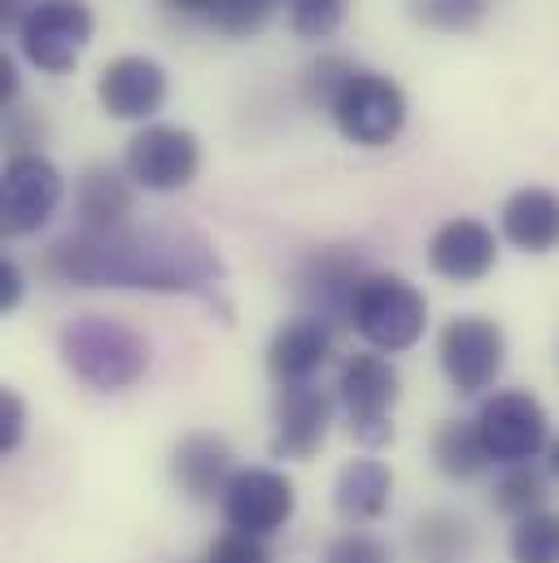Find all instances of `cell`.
<instances>
[{
  "label": "cell",
  "instance_id": "obj_1",
  "mask_svg": "<svg viewBox=\"0 0 559 563\" xmlns=\"http://www.w3.org/2000/svg\"><path fill=\"white\" fill-rule=\"evenodd\" d=\"M40 272L75 288H136V292H193L215 297L223 263L215 245L175 223L119 228V232H75L48 245Z\"/></svg>",
  "mask_w": 559,
  "mask_h": 563
},
{
  "label": "cell",
  "instance_id": "obj_2",
  "mask_svg": "<svg viewBox=\"0 0 559 563\" xmlns=\"http://www.w3.org/2000/svg\"><path fill=\"white\" fill-rule=\"evenodd\" d=\"M57 354L75 380L97 394H123L149 372V341L114 314H79L62 328Z\"/></svg>",
  "mask_w": 559,
  "mask_h": 563
},
{
  "label": "cell",
  "instance_id": "obj_3",
  "mask_svg": "<svg viewBox=\"0 0 559 563\" xmlns=\"http://www.w3.org/2000/svg\"><path fill=\"white\" fill-rule=\"evenodd\" d=\"M346 323L376 350V354H403L412 350L428 328V301L407 276L394 272H368L354 297Z\"/></svg>",
  "mask_w": 559,
  "mask_h": 563
},
{
  "label": "cell",
  "instance_id": "obj_4",
  "mask_svg": "<svg viewBox=\"0 0 559 563\" xmlns=\"http://www.w3.org/2000/svg\"><path fill=\"white\" fill-rule=\"evenodd\" d=\"M337 132L359 148H385L407 128V92L381 70H354L328 106Z\"/></svg>",
  "mask_w": 559,
  "mask_h": 563
},
{
  "label": "cell",
  "instance_id": "obj_5",
  "mask_svg": "<svg viewBox=\"0 0 559 563\" xmlns=\"http://www.w3.org/2000/svg\"><path fill=\"white\" fill-rule=\"evenodd\" d=\"M398 394H403V376L398 367L376 354V350H363V354H350L337 372V402L350 420V432L368 445H381L394 437V407H398Z\"/></svg>",
  "mask_w": 559,
  "mask_h": 563
},
{
  "label": "cell",
  "instance_id": "obj_6",
  "mask_svg": "<svg viewBox=\"0 0 559 563\" xmlns=\"http://www.w3.org/2000/svg\"><path fill=\"white\" fill-rule=\"evenodd\" d=\"M437 363L454 394L476 398L494 389V380L507 367V336L485 314H454L437 332Z\"/></svg>",
  "mask_w": 559,
  "mask_h": 563
},
{
  "label": "cell",
  "instance_id": "obj_7",
  "mask_svg": "<svg viewBox=\"0 0 559 563\" xmlns=\"http://www.w3.org/2000/svg\"><path fill=\"white\" fill-rule=\"evenodd\" d=\"M97 18L84 0H31L18 22L22 57L44 75H70L84 48L92 44Z\"/></svg>",
  "mask_w": 559,
  "mask_h": 563
},
{
  "label": "cell",
  "instance_id": "obj_8",
  "mask_svg": "<svg viewBox=\"0 0 559 563\" xmlns=\"http://www.w3.org/2000/svg\"><path fill=\"white\" fill-rule=\"evenodd\" d=\"M66 197V179L40 148H18L0 170V232L9 241L40 232Z\"/></svg>",
  "mask_w": 559,
  "mask_h": 563
},
{
  "label": "cell",
  "instance_id": "obj_9",
  "mask_svg": "<svg viewBox=\"0 0 559 563\" xmlns=\"http://www.w3.org/2000/svg\"><path fill=\"white\" fill-rule=\"evenodd\" d=\"M476 428H481V441H485L490 459L503 463V467L534 463L551 445L547 407L529 389H503V394L485 398L481 411H476Z\"/></svg>",
  "mask_w": 559,
  "mask_h": 563
},
{
  "label": "cell",
  "instance_id": "obj_10",
  "mask_svg": "<svg viewBox=\"0 0 559 563\" xmlns=\"http://www.w3.org/2000/svg\"><path fill=\"white\" fill-rule=\"evenodd\" d=\"M123 170L144 192H179L201 170V141L179 123H144L128 141Z\"/></svg>",
  "mask_w": 559,
  "mask_h": 563
},
{
  "label": "cell",
  "instance_id": "obj_11",
  "mask_svg": "<svg viewBox=\"0 0 559 563\" xmlns=\"http://www.w3.org/2000/svg\"><path fill=\"white\" fill-rule=\"evenodd\" d=\"M223 520L232 533H250V538H272L293 520L297 494L293 481L276 467H241L228 489H223Z\"/></svg>",
  "mask_w": 559,
  "mask_h": 563
},
{
  "label": "cell",
  "instance_id": "obj_12",
  "mask_svg": "<svg viewBox=\"0 0 559 563\" xmlns=\"http://www.w3.org/2000/svg\"><path fill=\"white\" fill-rule=\"evenodd\" d=\"M166 66L144 53H123L97 75V101L119 123H149L166 106Z\"/></svg>",
  "mask_w": 559,
  "mask_h": 563
},
{
  "label": "cell",
  "instance_id": "obj_13",
  "mask_svg": "<svg viewBox=\"0 0 559 563\" xmlns=\"http://www.w3.org/2000/svg\"><path fill=\"white\" fill-rule=\"evenodd\" d=\"M498 263V236L490 223L459 214L446 219L432 236H428V267L450 284H476L485 280Z\"/></svg>",
  "mask_w": 559,
  "mask_h": 563
},
{
  "label": "cell",
  "instance_id": "obj_14",
  "mask_svg": "<svg viewBox=\"0 0 559 563\" xmlns=\"http://www.w3.org/2000/svg\"><path fill=\"white\" fill-rule=\"evenodd\" d=\"M368 276L363 258L350 250V245H324V250H310L297 267V297L310 306L306 314H319V319H332V314H350V297L359 280Z\"/></svg>",
  "mask_w": 559,
  "mask_h": 563
},
{
  "label": "cell",
  "instance_id": "obj_15",
  "mask_svg": "<svg viewBox=\"0 0 559 563\" xmlns=\"http://www.w3.org/2000/svg\"><path fill=\"white\" fill-rule=\"evenodd\" d=\"M332 407H337V394L319 389L315 380H306V385H280L276 437H272L276 459H310L324 445V437H328Z\"/></svg>",
  "mask_w": 559,
  "mask_h": 563
},
{
  "label": "cell",
  "instance_id": "obj_16",
  "mask_svg": "<svg viewBox=\"0 0 559 563\" xmlns=\"http://www.w3.org/2000/svg\"><path fill=\"white\" fill-rule=\"evenodd\" d=\"M332 323L319 314H293L284 319L267 345V372L276 385H306L328 358H332Z\"/></svg>",
  "mask_w": 559,
  "mask_h": 563
},
{
  "label": "cell",
  "instance_id": "obj_17",
  "mask_svg": "<svg viewBox=\"0 0 559 563\" xmlns=\"http://www.w3.org/2000/svg\"><path fill=\"white\" fill-rule=\"evenodd\" d=\"M232 450L223 437L215 432H188L175 454H171V481L179 485L184 498L193 503H210V498H223L228 481H232Z\"/></svg>",
  "mask_w": 559,
  "mask_h": 563
},
{
  "label": "cell",
  "instance_id": "obj_18",
  "mask_svg": "<svg viewBox=\"0 0 559 563\" xmlns=\"http://www.w3.org/2000/svg\"><path fill=\"white\" fill-rule=\"evenodd\" d=\"M132 210H136V184L128 179V170L88 166L75 179L79 232H119L132 223Z\"/></svg>",
  "mask_w": 559,
  "mask_h": 563
},
{
  "label": "cell",
  "instance_id": "obj_19",
  "mask_svg": "<svg viewBox=\"0 0 559 563\" xmlns=\"http://www.w3.org/2000/svg\"><path fill=\"white\" fill-rule=\"evenodd\" d=\"M498 228L507 236V245H516L520 254H551L559 250V192L551 188H520L503 201Z\"/></svg>",
  "mask_w": 559,
  "mask_h": 563
},
{
  "label": "cell",
  "instance_id": "obj_20",
  "mask_svg": "<svg viewBox=\"0 0 559 563\" xmlns=\"http://www.w3.org/2000/svg\"><path fill=\"white\" fill-rule=\"evenodd\" d=\"M390 498H394V472L381 459L346 463L341 476H337V489H332V503H337L341 520H350V525L381 520L390 511Z\"/></svg>",
  "mask_w": 559,
  "mask_h": 563
},
{
  "label": "cell",
  "instance_id": "obj_21",
  "mask_svg": "<svg viewBox=\"0 0 559 563\" xmlns=\"http://www.w3.org/2000/svg\"><path fill=\"white\" fill-rule=\"evenodd\" d=\"M490 450L481 441L476 420H446L432 432V467L450 481H476L490 467Z\"/></svg>",
  "mask_w": 559,
  "mask_h": 563
},
{
  "label": "cell",
  "instance_id": "obj_22",
  "mask_svg": "<svg viewBox=\"0 0 559 563\" xmlns=\"http://www.w3.org/2000/svg\"><path fill=\"white\" fill-rule=\"evenodd\" d=\"M476 533L454 511H424L412 529V551L419 563H468Z\"/></svg>",
  "mask_w": 559,
  "mask_h": 563
},
{
  "label": "cell",
  "instance_id": "obj_23",
  "mask_svg": "<svg viewBox=\"0 0 559 563\" xmlns=\"http://www.w3.org/2000/svg\"><path fill=\"white\" fill-rule=\"evenodd\" d=\"M547 498H551V485H547V476H542L534 463L507 467V472L498 476V485H494V507H498L503 516H516V520L542 511Z\"/></svg>",
  "mask_w": 559,
  "mask_h": 563
},
{
  "label": "cell",
  "instance_id": "obj_24",
  "mask_svg": "<svg viewBox=\"0 0 559 563\" xmlns=\"http://www.w3.org/2000/svg\"><path fill=\"white\" fill-rule=\"evenodd\" d=\"M512 563H559V511H534L512 529Z\"/></svg>",
  "mask_w": 559,
  "mask_h": 563
},
{
  "label": "cell",
  "instance_id": "obj_25",
  "mask_svg": "<svg viewBox=\"0 0 559 563\" xmlns=\"http://www.w3.org/2000/svg\"><path fill=\"white\" fill-rule=\"evenodd\" d=\"M280 0H215L206 22L228 40H250L276 18Z\"/></svg>",
  "mask_w": 559,
  "mask_h": 563
},
{
  "label": "cell",
  "instance_id": "obj_26",
  "mask_svg": "<svg viewBox=\"0 0 559 563\" xmlns=\"http://www.w3.org/2000/svg\"><path fill=\"white\" fill-rule=\"evenodd\" d=\"M485 9H490V0H407V13L416 18L419 26L446 31V35L481 26Z\"/></svg>",
  "mask_w": 559,
  "mask_h": 563
},
{
  "label": "cell",
  "instance_id": "obj_27",
  "mask_svg": "<svg viewBox=\"0 0 559 563\" xmlns=\"http://www.w3.org/2000/svg\"><path fill=\"white\" fill-rule=\"evenodd\" d=\"M280 4L288 13L293 35H302V40H328V35L341 31L350 0H280Z\"/></svg>",
  "mask_w": 559,
  "mask_h": 563
},
{
  "label": "cell",
  "instance_id": "obj_28",
  "mask_svg": "<svg viewBox=\"0 0 559 563\" xmlns=\"http://www.w3.org/2000/svg\"><path fill=\"white\" fill-rule=\"evenodd\" d=\"M354 70H359V66H354L350 57H341V53H324V57H315V62L302 70V92H306V101H310L315 110H328L332 97L346 88V79H350Z\"/></svg>",
  "mask_w": 559,
  "mask_h": 563
},
{
  "label": "cell",
  "instance_id": "obj_29",
  "mask_svg": "<svg viewBox=\"0 0 559 563\" xmlns=\"http://www.w3.org/2000/svg\"><path fill=\"white\" fill-rule=\"evenodd\" d=\"M319 563H394V555H390V547H385L376 533H368V529H346V533H337V538L324 547Z\"/></svg>",
  "mask_w": 559,
  "mask_h": 563
},
{
  "label": "cell",
  "instance_id": "obj_30",
  "mask_svg": "<svg viewBox=\"0 0 559 563\" xmlns=\"http://www.w3.org/2000/svg\"><path fill=\"white\" fill-rule=\"evenodd\" d=\"M206 563H272V551L263 547V538H250V533H223L210 551Z\"/></svg>",
  "mask_w": 559,
  "mask_h": 563
},
{
  "label": "cell",
  "instance_id": "obj_31",
  "mask_svg": "<svg viewBox=\"0 0 559 563\" xmlns=\"http://www.w3.org/2000/svg\"><path fill=\"white\" fill-rule=\"evenodd\" d=\"M26 437V402L13 389H0V450L13 454Z\"/></svg>",
  "mask_w": 559,
  "mask_h": 563
},
{
  "label": "cell",
  "instance_id": "obj_32",
  "mask_svg": "<svg viewBox=\"0 0 559 563\" xmlns=\"http://www.w3.org/2000/svg\"><path fill=\"white\" fill-rule=\"evenodd\" d=\"M22 301V272L13 258H0V310H13Z\"/></svg>",
  "mask_w": 559,
  "mask_h": 563
},
{
  "label": "cell",
  "instance_id": "obj_33",
  "mask_svg": "<svg viewBox=\"0 0 559 563\" xmlns=\"http://www.w3.org/2000/svg\"><path fill=\"white\" fill-rule=\"evenodd\" d=\"M18 101V66L9 53H0V110H13Z\"/></svg>",
  "mask_w": 559,
  "mask_h": 563
},
{
  "label": "cell",
  "instance_id": "obj_34",
  "mask_svg": "<svg viewBox=\"0 0 559 563\" xmlns=\"http://www.w3.org/2000/svg\"><path fill=\"white\" fill-rule=\"evenodd\" d=\"M210 4H215V0H166V9H175V13H184V18H206Z\"/></svg>",
  "mask_w": 559,
  "mask_h": 563
},
{
  "label": "cell",
  "instance_id": "obj_35",
  "mask_svg": "<svg viewBox=\"0 0 559 563\" xmlns=\"http://www.w3.org/2000/svg\"><path fill=\"white\" fill-rule=\"evenodd\" d=\"M547 463H551V472L559 476V437L551 441V445H547Z\"/></svg>",
  "mask_w": 559,
  "mask_h": 563
}]
</instances>
